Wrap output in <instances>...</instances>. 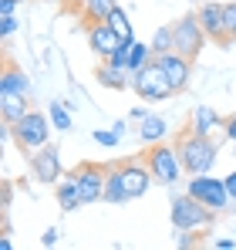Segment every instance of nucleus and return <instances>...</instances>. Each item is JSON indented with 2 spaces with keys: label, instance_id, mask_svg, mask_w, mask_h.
<instances>
[{
  "label": "nucleus",
  "instance_id": "24",
  "mask_svg": "<svg viewBox=\"0 0 236 250\" xmlns=\"http://www.w3.org/2000/svg\"><path fill=\"white\" fill-rule=\"evenodd\" d=\"M51 125L58 132L71 128V102H51Z\"/></svg>",
  "mask_w": 236,
  "mask_h": 250
},
{
  "label": "nucleus",
  "instance_id": "22",
  "mask_svg": "<svg viewBox=\"0 0 236 250\" xmlns=\"http://www.w3.org/2000/svg\"><path fill=\"white\" fill-rule=\"evenodd\" d=\"M149 44H152V54H156V58L169 54V51H176V31H172V24H169V27H158Z\"/></svg>",
  "mask_w": 236,
  "mask_h": 250
},
{
  "label": "nucleus",
  "instance_id": "23",
  "mask_svg": "<svg viewBox=\"0 0 236 250\" xmlns=\"http://www.w3.org/2000/svg\"><path fill=\"white\" fill-rule=\"evenodd\" d=\"M108 24H112V31H115L121 41H135V31H132V21H128V14L121 10V7H115L112 14H108Z\"/></svg>",
  "mask_w": 236,
  "mask_h": 250
},
{
  "label": "nucleus",
  "instance_id": "26",
  "mask_svg": "<svg viewBox=\"0 0 236 250\" xmlns=\"http://www.w3.org/2000/svg\"><path fill=\"white\" fill-rule=\"evenodd\" d=\"M91 139H95L98 146H118L121 132H118V128H95V132H91Z\"/></svg>",
  "mask_w": 236,
  "mask_h": 250
},
{
  "label": "nucleus",
  "instance_id": "30",
  "mask_svg": "<svg viewBox=\"0 0 236 250\" xmlns=\"http://www.w3.org/2000/svg\"><path fill=\"white\" fill-rule=\"evenodd\" d=\"M17 7H20V0H0V17H10V14H17Z\"/></svg>",
  "mask_w": 236,
  "mask_h": 250
},
{
  "label": "nucleus",
  "instance_id": "20",
  "mask_svg": "<svg viewBox=\"0 0 236 250\" xmlns=\"http://www.w3.org/2000/svg\"><path fill=\"white\" fill-rule=\"evenodd\" d=\"M115 7H118L115 0H88V3H84V10H81L84 27H88V24H98V21H108V14H112Z\"/></svg>",
  "mask_w": 236,
  "mask_h": 250
},
{
  "label": "nucleus",
  "instance_id": "9",
  "mask_svg": "<svg viewBox=\"0 0 236 250\" xmlns=\"http://www.w3.org/2000/svg\"><path fill=\"white\" fill-rule=\"evenodd\" d=\"M105 169L108 166H98V163H81L78 169H71L75 183L81 189V200L84 207L95 203V200H105Z\"/></svg>",
  "mask_w": 236,
  "mask_h": 250
},
{
  "label": "nucleus",
  "instance_id": "6",
  "mask_svg": "<svg viewBox=\"0 0 236 250\" xmlns=\"http://www.w3.org/2000/svg\"><path fill=\"white\" fill-rule=\"evenodd\" d=\"M132 88L138 91L142 102H165L169 95H176V88L165 78V71H162L158 61H149L142 71H135V75H132Z\"/></svg>",
  "mask_w": 236,
  "mask_h": 250
},
{
  "label": "nucleus",
  "instance_id": "8",
  "mask_svg": "<svg viewBox=\"0 0 236 250\" xmlns=\"http://www.w3.org/2000/svg\"><path fill=\"white\" fill-rule=\"evenodd\" d=\"M172 31H176V51L179 54H186L189 61H196L199 54H202V47H206V31H202V24H199L196 14H186V17H179L176 24H172Z\"/></svg>",
  "mask_w": 236,
  "mask_h": 250
},
{
  "label": "nucleus",
  "instance_id": "13",
  "mask_svg": "<svg viewBox=\"0 0 236 250\" xmlns=\"http://www.w3.org/2000/svg\"><path fill=\"white\" fill-rule=\"evenodd\" d=\"M196 17H199V24H202V31H206V38L223 47V3L206 0V3L196 10Z\"/></svg>",
  "mask_w": 236,
  "mask_h": 250
},
{
  "label": "nucleus",
  "instance_id": "33",
  "mask_svg": "<svg viewBox=\"0 0 236 250\" xmlns=\"http://www.w3.org/2000/svg\"><path fill=\"white\" fill-rule=\"evenodd\" d=\"M145 115H149V112H145V108H132V115H128V122H142V119H145Z\"/></svg>",
  "mask_w": 236,
  "mask_h": 250
},
{
  "label": "nucleus",
  "instance_id": "5",
  "mask_svg": "<svg viewBox=\"0 0 236 250\" xmlns=\"http://www.w3.org/2000/svg\"><path fill=\"white\" fill-rule=\"evenodd\" d=\"M10 135H14L17 149L31 156V152H38L40 146H47V142H51V122H47V115H44V112L31 108L20 122L10 125Z\"/></svg>",
  "mask_w": 236,
  "mask_h": 250
},
{
  "label": "nucleus",
  "instance_id": "14",
  "mask_svg": "<svg viewBox=\"0 0 236 250\" xmlns=\"http://www.w3.org/2000/svg\"><path fill=\"white\" fill-rule=\"evenodd\" d=\"M0 91H14V95H20V98H27L31 102V95H34V88H31V78L14 64V61H7L3 64V75H0Z\"/></svg>",
  "mask_w": 236,
  "mask_h": 250
},
{
  "label": "nucleus",
  "instance_id": "31",
  "mask_svg": "<svg viewBox=\"0 0 236 250\" xmlns=\"http://www.w3.org/2000/svg\"><path fill=\"white\" fill-rule=\"evenodd\" d=\"M84 3H88V0H64V7H68L71 14H81V10H84Z\"/></svg>",
  "mask_w": 236,
  "mask_h": 250
},
{
  "label": "nucleus",
  "instance_id": "15",
  "mask_svg": "<svg viewBox=\"0 0 236 250\" xmlns=\"http://www.w3.org/2000/svg\"><path fill=\"white\" fill-rule=\"evenodd\" d=\"M98 82L105 84V88H115V91H121V88H128L132 84V68H125V64H118V61H101L98 64Z\"/></svg>",
  "mask_w": 236,
  "mask_h": 250
},
{
  "label": "nucleus",
  "instance_id": "12",
  "mask_svg": "<svg viewBox=\"0 0 236 250\" xmlns=\"http://www.w3.org/2000/svg\"><path fill=\"white\" fill-rule=\"evenodd\" d=\"M156 61L162 64L165 78L172 82L176 95H179V91H186V84H189V75H193V61H189L186 54H179V51H169V54H162V58H156Z\"/></svg>",
  "mask_w": 236,
  "mask_h": 250
},
{
  "label": "nucleus",
  "instance_id": "10",
  "mask_svg": "<svg viewBox=\"0 0 236 250\" xmlns=\"http://www.w3.org/2000/svg\"><path fill=\"white\" fill-rule=\"evenodd\" d=\"M31 172H34V179L44 183V186H51V183H58L64 172H61V152H58V146H40L38 152H31Z\"/></svg>",
  "mask_w": 236,
  "mask_h": 250
},
{
  "label": "nucleus",
  "instance_id": "17",
  "mask_svg": "<svg viewBox=\"0 0 236 250\" xmlns=\"http://www.w3.org/2000/svg\"><path fill=\"white\" fill-rule=\"evenodd\" d=\"M27 112H31V102H27V98L14 95V91H0V119H3L7 125L20 122Z\"/></svg>",
  "mask_w": 236,
  "mask_h": 250
},
{
  "label": "nucleus",
  "instance_id": "7",
  "mask_svg": "<svg viewBox=\"0 0 236 250\" xmlns=\"http://www.w3.org/2000/svg\"><path fill=\"white\" fill-rule=\"evenodd\" d=\"M186 193L196 196L202 207L216 209V213H223V209L233 203V200H230V189H226V179H216V176H209V172L193 176V179L186 183Z\"/></svg>",
  "mask_w": 236,
  "mask_h": 250
},
{
  "label": "nucleus",
  "instance_id": "4",
  "mask_svg": "<svg viewBox=\"0 0 236 250\" xmlns=\"http://www.w3.org/2000/svg\"><path fill=\"white\" fill-rule=\"evenodd\" d=\"M216 220V209L202 207L196 196H189V193H176L172 196V227H176V233H186V230H202V227H209Z\"/></svg>",
  "mask_w": 236,
  "mask_h": 250
},
{
  "label": "nucleus",
  "instance_id": "2",
  "mask_svg": "<svg viewBox=\"0 0 236 250\" xmlns=\"http://www.w3.org/2000/svg\"><path fill=\"white\" fill-rule=\"evenodd\" d=\"M176 152L182 159V166L189 176H199V172H209L219 159V146L213 142V135H196V132H182L176 139Z\"/></svg>",
  "mask_w": 236,
  "mask_h": 250
},
{
  "label": "nucleus",
  "instance_id": "3",
  "mask_svg": "<svg viewBox=\"0 0 236 250\" xmlns=\"http://www.w3.org/2000/svg\"><path fill=\"white\" fill-rule=\"evenodd\" d=\"M145 166L152 172V179H156L158 186H176L179 179H182V159H179V152H176V146H165V142H156V146H149L145 149Z\"/></svg>",
  "mask_w": 236,
  "mask_h": 250
},
{
  "label": "nucleus",
  "instance_id": "11",
  "mask_svg": "<svg viewBox=\"0 0 236 250\" xmlns=\"http://www.w3.org/2000/svg\"><path fill=\"white\" fill-rule=\"evenodd\" d=\"M84 34H88V47H91V51H95L101 61L115 58V51L121 47V38H118L115 31H112V24H108V21L88 24V27H84Z\"/></svg>",
  "mask_w": 236,
  "mask_h": 250
},
{
  "label": "nucleus",
  "instance_id": "1",
  "mask_svg": "<svg viewBox=\"0 0 236 250\" xmlns=\"http://www.w3.org/2000/svg\"><path fill=\"white\" fill-rule=\"evenodd\" d=\"M152 172L142 163H115L105 169V203H132L138 196L149 193L152 186Z\"/></svg>",
  "mask_w": 236,
  "mask_h": 250
},
{
  "label": "nucleus",
  "instance_id": "25",
  "mask_svg": "<svg viewBox=\"0 0 236 250\" xmlns=\"http://www.w3.org/2000/svg\"><path fill=\"white\" fill-rule=\"evenodd\" d=\"M236 41V0L223 3V47H230Z\"/></svg>",
  "mask_w": 236,
  "mask_h": 250
},
{
  "label": "nucleus",
  "instance_id": "29",
  "mask_svg": "<svg viewBox=\"0 0 236 250\" xmlns=\"http://www.w3.org/2000/svg\"><path fill=\"white\" fill-rule=\"evenodd\" d=\"M223 135H226L230 142H236V112L226 119V122H223Z\"/></svg>",
  "mask_w": 236,
  "mask_h": 250
},
{
  "label": "nucleus",
  "instance_id": "21",
  "mask_svg": "<svg viewBox=\"0 0 236 250\" xmlns=\"http://www.w3.org/2000/svg\"><path fill=\"white\" fill-rule=\"evenodd\" d=\"M149 61H156V54H152V44L132 41V47H128V68H132V75H135V71H142Z\"/></svg>",
  "mask_w": 236,
  "mask_h": 250
},
{
  "label": "nucleus",
  "instance_id": "16",
  "mask_svg": "<svg viewBox=\"0 0 236 250\" xmlns=\"http://www.w3.org/2000/svg\"><path fill=\"white\" fill-rule=\"evenodd\" d=\"M54 193H58V203L64 213H75L78 207H84V200H81V189L78 183H75V176L68 172V176H61L58 183H54Z\"/></svg>",
  "mask_w": 236,
  "mask_h": 250
},
{
  "label": "nucleus",
  "instance_id": "32",
  "mask_svg": "<svg viewBox=\"0 0 236 250\" xmlns=\"http://www.w3.org/2000/svg\"><path fill=\"white\" fill-rule=\"evenodd\" d=\"M226 189H230V200L236 203V172H230V176H226Z\"/></svg>",
  "mask_w": 236,
  "mask_h": 250
},
{
  "label": "nucleus",
  "instance_id": "35",
  "mask_svg": "<svg viewBox=\"0 0 236 250\" xmlns=\"http://www.w3.org/2000/svg\"><path fill=\"white\" fill-rule=\"evenodd\" d=\"M216 247H219V250H233L236 240H230V237H219V240H216Z\"/></svg>",
  "mask_w": 236,
  "mask_h": 250
},
{
  "label": "nucleus",
  "instance_id": "18",
  "mask_svg": "<svg viewBox=\"0 0 236 250\" xmlns=\"http://www.w3.org/2000/svg\"><path fill=\"white\" fill-rule=\"evenodd\" d=\"M223 122H226V119H219L216 108L199 105L196 112H193V119H189V132H196V135H213L216 128H223Z\"/></svg>",
  "mask_w": 236,
  "mask_h": 250
},
{
  "label": "nucleus",
  "instance_id": "28",
  "mask_svg": "<svg viewBox=\"0 0 236 250\" xmlns=\"http://www.w3.org/2000/svg\"><path fill=\"white\" fill-rule=\"evenodd\" d=\"M58 237H61V233H58V227H47V230H44V237H40V247H54V244H58Z\"/></svg>",
  "mask_w": 236,
  "mask_h": 250
},
{
  "label": "nucleus",
  "instance_id": "34",
  "mask_svg": "<svg viewBox=\"0 0 236 250\" xmlns=\"http://www.w3.org/2000/svg\"><path fill=\"white\" fill-rule=\"evenodd\" d=\"M0 250H14V240H10V233H7V230L0 233Z\"/></svg>",
  "mask_w": 236,
  "mask_h": 250
},
{
  "label": "nucleus",
  "instance_id": "19",
  "mask_svg": "<svg viewBox=\"0 0 236 250\" xmlns=\"http://www.w3.org/2000/svg\"><path fill=\"white\" fill-rule=\"evenodd\" d=\"M169 135V122L158 115V112H149L142 122H138V139L145 142V146H156V142H162Z\"/></svg>",
  "mask_w": 236,
  "mask_h": 250
},
{
  "label": "nucleus",
  "instance_id": "27",
  "mask_svg": "<svg viewBox=\"0 0 236 250\" xmlns=\"http://www.w3.org/2000/svg\"><path fill=\"white\" fill-rule=\"evenodd\" d=\"M17 31V14H10V17H0V38L3 41H10V34Z\"/></svg>",
  "mask_w": 236,
  "mask_h": 250
}]
</instances>
